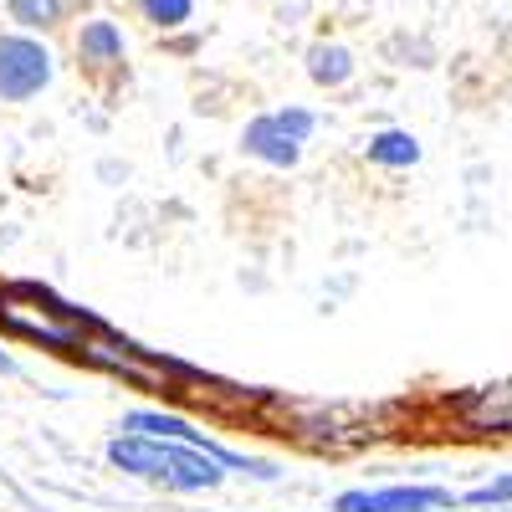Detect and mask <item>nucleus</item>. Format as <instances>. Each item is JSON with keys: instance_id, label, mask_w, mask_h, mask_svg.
I'll return each mask as SVG.
<instances>
[{"instance_id": "obj_1", "label": "nucleus", "mask_w": 512, "mask_h": 512, "mask_svg": "<svg viewBox=\"0 0 512 512\" xmlns=\"http://www.w3.org/2000/svg\"><path fill=\"white\" fill-rule=\"evenodd\" d=\"M108 461L118 466V472L144 477L164 492H210L226 477V466L216 456H205L195 446H180V441H159V436H113Z\"/></svg>"}, {"instance_id": "obj_2", "label": "nucleus", "mask_w": 512, "mask_h": 512, "mask_svg": "<svg viewBox=\"0 0 512 512\" xmlns=\"http://www.w3.org/2000/svg\"><path fill=\"white\" fill-rule=\"evenodd\" d=\"M57 82V57L36 31L0 36V103H31Z\"/></svg>"}, {"instance_id": "obj_3", "label": "nucleus", "mask_w": 512, "mask_h": 512, "mask_svg": "<svg viewBox=\"0 0 512 512\" xmlns=\"http://www.w3.org/2000/svg\"><path fill=\"white\" fill-rule=\"evenodd\" d=\"M313 128H318V118L308 108H272V113H256L241 128V149L272 169H292L303 159V144L313 139Z\"/></svg>"}, {"instance_id": "obj_4", "label": "nucleus", "mask_w": 512, "mask_h": 512, "mask_svg": "<svg viewBox=\"0 0 512 512\" xmlns=\"http://www.w3.org/2000/svg\"><path fill=\"white\" fill-rule=\"evenodd\" d=\"M123 436H159V441H180V446H195V451H205V456H216L226 472H251V477H277L267 461H246V456H236V451H226V446H216V441H205L190 420H180V415H164V410H134L123 425H118Z\"/></svg>"}, {"instance_id": "obj_5", "label": "nucleus", "mask_w": 512, "mask_h": 512, "mask_svg": "<svg viewBox=\"0 0 512 512\" xmlns=\"http://www.w3.org/2000/svg\"><path fill=\"white\" fill-rule=\"evenodd\" d=\"M451 487L436 482H405V487H359V492H338L333 512H441L451 507Z\"/></svg>"}, {"instance_id": "obj_6", "label": "nucleus", "mask_w": 512, "mask_h": 512, "mask_svg": "<svg viewBox=\"0 0 512 512\" xmlns=\"http://www.w3.org/2000/svg\"><path fill=\"white\" fill-rule=\"evenodd\" d=\"M461 425L477 436H512V379L482 384L461 400Z\"/></svg>"}, {"instance_id": "obj_7", "label": "nucleus", "mask_w": 512, "mask_h": 512, "mask_svg": "<svg viewBox=\"0 0 512 512\" xmlns=\"http://www.w3.org/2000/svg\"><path fill=\"white\" fill-rule=\"evenodd\" d=\"M123 31H118V21H108V16H88L77 26V57L88 62V67H113V62H123Z\"/></svg>"}, {"instance_id": "obj_8", "label": "nucleus", "mask_w": 512, "mask_h": 512, "mask_svg": "<svg viewBox=\"0 0 512 512\" xmlns=\"http://www.w3.org/2000/svg\"><path fill=\"white\" fill-rule=\"evenodd\" d=\"M364 154L379 169H410V164H420V139L410 134V128H379V134L364 144Z\"/></svg>"}, {"instance_id": "obj_9", "label": "nucleus", "mask_w": 512, "mask_h": 512, "mask_svg": "<svg viewBox=\"0 0 512 512\" xmlns=\"http://www.w3.org/2000/svg\"><path fill=\"white\" fill-rule=\"evenodd\" d=\"M82 6H88V0H6V11L21 31H52L67 16H77Z\"/></svg>"}, {"instance_id": "obj_10", "label": "nucleus", "mask_w": 512, "mask_h": 512, "mask_svg": "<svg viewBox=\"0 0 512 512\" xmlns=\"http://www.w3.org/2000/svg\"><path fill=\"white\" fill-rule=\"evenodd\" d=\"M354 52L338 47V41H313L308 47V77L318 82V88H344V82L354 77Z\"/></svg>"}, {"instance_id": "obj_11", "label": "nucleus", "mask_w": 512, "mask_h": 512, "mask_svg": "<svg viewBox=\"0 0 512 512\" xmlns=\"http://www.w3.org/2000/svg\"><path fill=\"white\" fill-rule=\"evenodd\" d=\"M139 16L159 31H180L195 16V0H139Z\"/></svg>"}, {"instance_id": "obj_12", "label": "nucleus", "mask_w": 512, "mask_h": 512, "mask_svg": "<svg viewBox=\"0 0 512 512\" xmlns=\"http://www.w3.org/2000/svg\"><path fill=\"white\" fill-rule=\"evenodd\" d=\"M461 502H466V507H512V472H502V477H492V482L472 487Z\"/></svg>"}, {"instance_id": "obj_13", "label": "nucleus", "mask_w": 512, "mask_h": 512, "mask_svg": "<svg viewBox=\"0 0 512 512\" xmlns=\"http://www.w3.org/2000/svg\"><path fill=\"white\" fill-rule=\"evenodd\" d=\"M0 374H16V359H11L6 349H0Z\"/></svg>"}]
</instances>
